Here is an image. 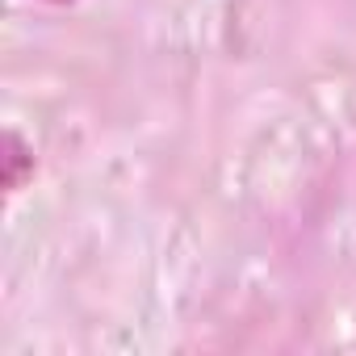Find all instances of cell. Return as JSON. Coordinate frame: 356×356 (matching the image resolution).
<instances>
[{
  "label": "cell",
  "mask_w": 356,
  "mask_h": 356,
  "mask_svg": "<svg viewBox=\"0 0 356 356\" xmlns=\"http://www.w3.org/2000/svg\"><path fill=\"white\" fill-rule=\"evenodd\" d=\"M22 168H26V147H22L17 134H9V138H5V185H9V189L22 185Z\"/></svg>",
  "instance_id": "cell-1"
}]
</instances>
